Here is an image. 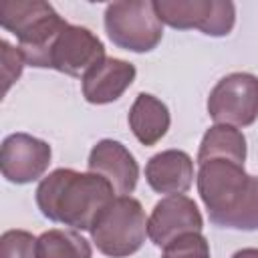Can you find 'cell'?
<instances>
[{
	"label": "cell",
	"instance_id": "cell-18",
	"mask_svg": "<svg viewBox=\"0 0 258 258\" xmlns=\"http://www.w3.org/2000/svg\"><path fill=\"white\" fill-rule=\"evenodd\" d=\"M161 258H212V254L208 240L202 236V232H198L173 240L169 246L163 248Z\"/></svg>",
	"mask_w": 258,
	"mask_h": 258
},
{
	"label": "cell",
	"instance_id": "cell-20",
	"mask_svg": "<svg viewBox=\"0 0 258 258\" xmlns=\"http://www.w3.org/2000/svg\"><path fill=\"white\" fill-rule=\"evenodd\" d=\"M232 258H258V248H242L234 252Z\"/></svg>",
	"mask_w": 258,
	"mask_h": 258
},
{
	"label": "cell",
	"instance_id": "cell-11",
	"mask_svg": "<svg viewBox=\"0 0 258 258\" xmlns=\"http://www.w3.org/2000/svg\"><path fill=\"white\" fill-rule=\"evenodd\" d=\"M87 167L89 171L105 177L119 196H131L137 187L139 165L133 153L115 139L97 141L89 153Z\"/></svg>",
	"mask_w": 258,
	"mask_h": 258
},
{
	"label": "cell",
	"instance_id": "cell-3",
	"mask_svg": "<svg viewBox=\"0 0 258 258\" xmlns=\"http://www.w3.org/2000/svg\"><path fill=\"white\" fill-rule=\"evenodd\" d=\"M91 240L109 258H127L141 250L147 238V218L139 200L115 196L91 226Z\"/></svg>",
	"mask_w": 258,
	"mask_h": 258
},
{
	"label": "cell",
	"instance_id": "cell-9",
	"mask_svg": "<svg viewBox=\"0 0 258 258\" xmlns=\"http://www.w3.org/2000/svg\"><path fill=\"white\" fill-rule=\"evenodd\" d=\"M50 157L52 149L46 141L28 133H12L2 141L0 169L6 181L24 185L44 175Z\"/></svg>",
	"mask_w": 258,
	"mask_h": 258
},
{
	"label": "cell",
	"instance_id": "cell-6",
	"mask_svg": "<svg viewBox=\"0 0 258 258\" xmlns=\"http://www.w3.org/2000/svg\"><path fill=\"white\" fill-rule=\"evenodd\" d=\"M105 58V46L99 36L77 24H64L50 40L34 69H52L69 77H85Z\"/></svg>",
	"mask_w": 258,
	"mask_h": 258
},
{
	"label": "cell",
	"instance_id": "cell-13",
	"mask_svg": "<svg viewBox=\"0 0 258 258\" xmlns=\"http://www.w3.org/2000/svg\"><path fill=\"white\" fill-rule=\"evenodd\" d=\"M145 179L157 194H185L194 183V159L181 149L155 153L145 165Z\"/></svg>",
	"mask_w": 258,
	"mask_h": 258
},
{
	"label": "cell",
	"instance_id": "cell-10",
	"mask_svg": "<svg viewBox=\"0 0 258 258\" xmlns=\"http://www.w3.org/2000/svg\"><path fill=\"white\" fill-rule=\"evenodd\" d=\"M202 228L204 218L196 202L183 194L161 198L147 218V236L157 248H165L185 234H198Z\"/></svg>",
	"mask_w": 258,
	"mask_h": 258
},
{
	"label": "cell",
	"instance_id": "cell-14",
	"mask_svg": "<svg viewBox=\"0 0 258 258\" xmlns=\"http://www.w3.org/2000/svg\"><path fill=\"white\" fill-rule=\"evenodd\" d=\"M127 121L137 141L145 147H151L165 137L171 117L167 105L161 99L149 93H139L129 109Z\"/></svg>",
	"mask_w": 258,
	"mask_h": 258
},
{
	"label": "cell",
	"instance_id": "cell-19",
	"mask_svg": "<svg viewBox=\"0 0 258 258\" xmlns=\"http://www.w3.org/2000/svg\"><path fill=\"white\" fill-rule=\"evenodd\" d=\"M2 50V81H4V95L10 91V87L20 79L22 69L26 67V58L18 46H12L6 38L0 40Z\"/></svg>",
	"mask_w": 258,
	"mask_h": 258
},
{
	"label": "cell",
	"instance_id": "cell-12",
	"mask_svg": "<svg viewBox=\"0 0 258 258\" xmlns=\"http://www.w3.org/2000/svg\"><path fill=\"white\" fill-rule=\"evenodd\" d=\"M135 67L123 58L105 56L81 81L83 97L91 105H107L117 101L135 81Z\"/></svg>",
	"mask_w": 258,
	"mask_h": 258
},
{
	"label": "cell",
	"instance_id": "cell-1",
	"mask_svg": "<svg viewBox=\"0 0 258 258\" xmlns=\"http://www.w3.org/2000/svg\"><path fill=\"white\" fill-rule=\"evenodd\" d=\"M198 194L210 222L230 230H258V175L232 159L198 163Z\"/></svg>",
	"mask_w": 258,
	"mask_h": 258
},
{
	"label": "cell",
	"instance_id": "cell-7",
	"mask_svg": "<svg viewBox=\"0 0 258 258\" xmlns=\"http://www.w3.org/2000/svg\"><path fill=\"white\" fill-rule=\"evenodd\" d=\"M159 20L177 30H200L208 36H228L236 24L230 0H155Z\"/></svg>",
	"mask_w": 258,
	"mask_h": 258
},
{
	"label": "cell",
	"instance_id": "cell-2",
	"mask_svg": "<svg viewBox=\"0 0 258 258\" xmlns=\"http://www.w3.org/2000/svg\"><path fill=\"white\" fill-rule=\"evenodd\" d=\"M111 200H115V189L105 177L69 167L50 171L36 187L40 214L73 230H91L97 216Z\"/></svg>",
	"mask_w": 258,
	"mask_h": 258
},
{
	"label": "cell",
	"instance_id": "cell-16",
	"mask_svg": "<svg viewBox=\"0 0 258 258\" xmlns=\"http://www.w3.org/2000/svg\"><path fill=\"white\" fill-rule=\"evenodd\" d=\"M38 258H93V248L75 230H46L36 238Z\"/></svg>",
	"mask_w": 258,
	"mask_h": 258
},
{
	"label": "cell",
	"instance_id": "cell-15",
	"mask_svg": "<svg viewBox=\"0 0 258 258\" xmlns=\"http://www.w3.org/2000/svg\"><path fill=\"white\" fill-rule=\"evenodd\" d=\"M208 159H232L238 163L246 161V137L240 129L230 125H212L200 143L198 163Z\"/></svg>",
	"mask_w": 258,
	"mask_h": 258
},
{
	"label": "cell",
	"instance_id": "cell-5",
	"mask_svg": "<svg viewBox=\"0 0 258 258\" xmlns=\"http://www.w3.org/2000/svg\"><path fill=\"white\" fill-rule=\"evenodd\" d=\"M105 30L115 46L129 52H149L163 38V22L151 0L111 2L105 8Z\"/></svg>",
	"mask_w": 258,
	"mask_h": 258
},
{
	"label": "cell",
	"instance_id": "cell-17",
	"mask_svg": "<svg viewBox=\"0 0 258 258\" xmlns=\"http://www.w3.org/2000/svg\"><path fill=\"white\" fill-rule=\"evenodd\" d=\"M0 258H38L36 238L26 230H6L0 238Z\"/></svg>",
	"mask_w": 258,
	"mask_h": 258
},
{
	"label": "cell",
	"instance_id": "cell-4",
	"mask_svg": "<svg viewBox=\"0 0 258 258\" xmlns=\"http://www.w3.org/2000/svg\"><path fill=\"white\" fill-rule=\"evenodd\" d=\"M0 24L6 32L16 36L26 64L36 67L38 58L67 20L42 0H4L0 6Z\"/></svg>",
	"mask_w": 258,
	"mask_h": 258
},
{
	"label": "cell",
	"instance_id": "cell-8",
	"mask_svg": "<svg viewBox=\"0 0 258 258\" xmlns=\"http://www.w3.org/2000/svg\"><path fill=\"white\" fill-rule=\"evenodd\" d=\"M208 115L216 125L248 127L258 119V77L232 73L216 83L208 97Z\"/></svg>",
	"mask_w": 258,
	"mask_h": 258
}]
</instances>
